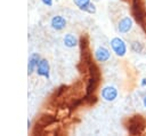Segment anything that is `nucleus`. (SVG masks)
I'll return each instance as SVG.
<instances>
[{
  "label": "nucleus",
  "mask_w": 146,
  "mask_h": 136,
  "mask_svg": "<svg viewBox=\"0 0 146 136\" xmlns=\"http://www.w3.org/2000/svg\"><path fill=\"white\" fill-rule=\"evenodd\" d=\"M110 46L112 51L117 56V57H124L128 53V45L127 42L120 38V37H114L110 41Z\"/></svg>",
  "instance_id": "nucleus-1"
},
{
  "label": "nucleus",
  "mask_w": 146,
  "mask_h": 136,
  "mask_svg": "<svg viewBox=\"0 0 146 136\" xmlns=\"http://www.w3.org/2000/svg\"><path fill=\"white\" fill-rule=\"evenodd\" d=\"M119 96V90L115 86L107 85L100 89V97L105 102H114Z\"/></svg>",
  "instance_id": "nucleus-2"
},
{
  "label": "nucleus",
  "mask_w": 146,
  "mask_h": 136,
  "mask_svg": "<svg viewBox=\"0 0 146 136\" xmlns=\"http://www.w3.org/2000/svg\"><path fill=\"white\" fill-rule=\"evenodd\" d=\"M132 29H133V19L131 18V16H123L122 18L119 19L116 30L120 34H128L129 32H131Z\"/></svg>",
  "instance_id": "nucleus-3"
},
{
  "label": "nucleus",
  "mask_w": 146,
  "mask_h": 136,
  "mask_svg": "<svg viewBox=\"0 0 146 136\" xmlns=\"http://www.w3.org/2000/svg\"><path fill=\"white\" fill-rule=\"evenodd\" d=\"M35 73L38 74V77L44 78V79H49L50 78V64L48 62V59L46 58H41L38 63V66L35 69Z\"/></svg>",
  "instance_id": "nucleus-4"
},
{
  "label": "nucleus",
  "mask_w": 146,
  "mask_h": 136,
  "mask_svg": "<svg viewBox=\"0 0 146 136\" xmlns=\"http://www.w3.org/2000/svg\"><path fill=\"white\" fill-rule=\"evenodd\" d=\"M94 57L98 63H106L111 58V51L104 46H98L94 51Z\"/></svg>",
  "instance_id": "nucleus-5"
},
{
  "label": "nucleus",
  "mask_w": 146,
  "mask_h": 136,
  "mask_svg": "<svg viewBox=\"0 0 146 136\" xmlns=\"http://www.w3.org/2000/svg\"><path fill=\"white\" fill-rule=\"evenodd\" d=\"M67 25V21L62 15H55L50 19V26L55 31H63Z\"/></svg>",
  "instance_id": "nucleus-6"
},
{
  "label": "nucleus",
  "mask_w": 146,
  "mask_h": 136,
  "mask_svg": "<svg viewBox=\"0 0 146 136\" xmlns=\"http://www.w3.org/2000/svg\"><path fill=\"white\" fill-rule=\"evenodd\" d=\"M40 59H41V56L38 53H32L29 56V59H27V74L29 75H31L35 72V69H36Z\"/></svg>",
  "instance_id": "nucleus-7"
},
{
  "label": "nucleus",
  "mask_w": 146,
  "mask_h": 136,
  "mask_svg": "<svg viewBox=\"0 0 146 136\" xmlns=\"http://www.w3.org/2000/svg\"><path fill=\"white\" fill-rule=\"evenodd\" d=\"M63 43L66 48H74L78 46L79 43V40L76 38L75 34L73 33H66L64 37H63Z\"/></svg>",
  "instance_id": "nucleus-8"
},
{
  "label": "nucleus",
  "mask_w": 146,
  "mask_h": 136,
  "mask_svg": "<svg viewBox=\"0 0 146 136\" xmlns=\"http://www.w3.org/2000/svg\"><path fill=\"white\" fill-rule=\"evenodd\" d=\"M130 50L135 54H141L144 50V45L138 40H133L130 42Z\"/></svg>",
  "instance_id": "nucleus-9"
},
{
  "label": "nucleus",
  "mask_w": 146,
  "mask_h": 136,
  "mask_svg": "<svg viewBox=\"0 0 146 136\" xmlns=\"http://www.w3.org/2000/svg\"><path fill=\"white\" fill-rule=\"evenodd\" d=\"M91 2V0H73V3L80 9L83 11V9Z\"/></svg>",
  "instance_id": "nucleus-10"
},
{
  "label": "nucleus",
  "mask_w": 146,
  "mask_h": 136,
  "mask_svg": "<svg viewBox=\"0 0 146 136\" xmlns=\"http://www.w3.org/2000/svg\"><path fill=\"white\" fill-rule=\"evenodd\" d=\"M83 11L84 13H87V14H90V15H94V14H96V11H97V8H96V5L94 3V2H90L84 9H83Z\"/></svg>",
  "instance_id": "nucleus-11"
},
{
  "label": "nucleus",
  "mask_w": 146,
  "mask_h": 136,
  "mask_svg": "<svg viewBox=\"0 0 146 136\" xmlns=\"http://www.w3.org/2000/svg\"><path fill=\"white\" fill-rule=\"evenodd\" d=\"M42 2V5L47 6V7H51L52 3H54V0H40Z\"/></svg>",
  "instance_id": "nucleus-12"
},
{
  "label": "nucleus",
  "mask_w": 146,
  "mask_h": 136,
  "mask_svg": "<svg viewBox=\"0 0 146 136\" xmlns=\"http://www.w3.org/2000/svg\"><path fill=\"white\" fill-rule=\"evenodd\" d=\"M140 86L141 87H146V78H143L140 80Z\"/></svg>",
  "instance_id": "nucleus-13"
},
{
  "label": "nucleus",
  "mask_w": 146,
  "mask_h": 136,
  "mask_svg": "<svg viewBox=\"0 0 146 136\" xmlns=\"http://www.w3.org/2000/svg\"><path fill=\"white\" fill-rule=\"evenodd\" d=\"M143 106L146 109V95L143 97Z\"/></svg>",
  "instance_id": "nucleus-14"
},
{
  "label": "nucleus",
  "mask_w": 146,
  "mask_h": 136,
  "mask_svg": "<svg viewBox=\"0 0 146 136\" xmlns=\"http://www.w3.org/2000/svg\"><path fill=\"white\" fill-rule=\"evenodd\" d=\"M31 125H32L31 119H27V127H29V128H31Z\"/></svg>",
  "instance_id": "nucleus-15"
}]
</instances>
